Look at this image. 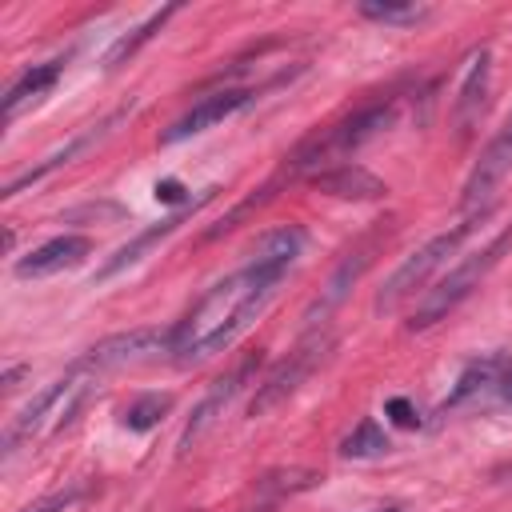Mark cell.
Wrapping results in <instances>:
<instances>
[{"instance_id":"obj_13","label":"cell","mask_w":512,"mask_h":512,"mask_svg":"<svg viewBox=\"0 0 512 512\" xmlns=\"http://www.w3.org/2000/svg\"><path fill=\"white\" fill-rule=\"evenodd\" d=\"M256 364H260V352L244 356V360H240V364H236L228 376H220V380L208 388V396L196 404V412H192V420H188V428H184V436H180V452H188V448H192V440H196V436H200V432H204V428L216 420V412H220V408H224V404H228V400H232V396L244 388V380L256 372Z\"/></svg>"},{"instance_id":"obj_25","label":"cell","mask_w":512,"mask_h":512,"mask_svg":"<svg viewBox=\"0 0 512 512\" xmlns=\"http://www.w3.org/2000/svg\"><path fill=\"white\" fill-rule=\"evenodd\" d=\"M384 412L400 424V428H420V416H416V408L404 400V396H392V400H384Z\"/></svg>"},{"instance_id":"obj_14","label":"cell","mask_w":512,"mask_h":512,"mask_svg":"<svg viewBox=\"0 0 512 512\" xmlns=\"http://www.w3.org/2000/svg\"><path fill=\"white\" fill-rule=\"evenodd\" d=\"M88 252H92V240L88 236H52L40 248H32L28 256H20L12 272L20 280H28V276H52V272H64V268L80 264Z\"/></svg>"},{"instance_id":"obj_6","label":"cell","mask_w":512,"mask_h":512,"mask_svg":"<svg viewBox=\"0 0 512 512\" xmlns=\"http://www.w3.org/2000/svg\"><path fill=\"white\" fill-rule=\"evenodd\" d=\"M512 172V112L504 116V124L496 128V136L484 144L480 160L472 164L468 180H464V196H460V208L468 216H484L504 184V176Z\"/></svg>"},{"instance_id":"obj_28","label":"cell","mask_w":512,"mask_h":512,"mask_svg":"<svg viewBox=\"0 0 512 512\" xmlns=\"http://www.w3.org/2000/svg\"><path fill=\"white\" fill-rule=\"evenodd\" d=\"M364 512H400L396 504H388V508H364Z\"/></svg>"},{"instance_id":"obj_1","label":"cell","mask_w":512,"mask_h":512,"mask_svg":"<svg viewBox=\"0 0 512 512\" xmlns=\"http://www.w3.org/2000/svg\"><path fill=\"white\" fill-rule=\"evenodd\" d=\"M280 280H284L280 272H268V268H256V264H244L240 272L216 280L200 296V304L176 324L172 360L176 364H196V360H208L212 352L228 348L260 316V308L272 300Z\"/></svg>"},{"instance_id":"obj_16","label":"cell","mask_w":512,"mask_h":512,"mask_svg":"<svg viewBox=\"0 0 512 512\" xmlns=\"http://www.w3.org/2000/svg\"><path fill=\"white\" fill-rule=\"evenodd\" d=\"M304 240H308V236H304L300 224H280V228H272V232H264V236L256 240V248L248 252V264L284 276V272L296 264V256L304 252Z\"/></svg>"},{"instance_id":"obj_11","label":"cell","mask_w":512,"mask_h":512,"mask_svg":"<svg viewBox=\"0 0 512 512\" xmlns=\"http://www.w3.org/2000/svg\"><path fill=\"white\" fill-rule=\"evenodd\" d=\"M212 196H216V188H204V192H200L196 200H184V204H180V208H176L172 216H164V220H156L152 228H144V232H136V236H132L128 244H120V248H116V252H112V256H108V260H104V264L96 268V280H108V276H116V272H124L128 264H136V260H140V256H144V252H148V248H152L156 240H164V236H172V232H176V228H180V224H184V220H188V216H192V212H196L200 204H208Z\"/></svg>"},{"instance_id":"obj_22","label":"cell","mask_w":512,"mask_h":512,"mask_svg":"<svg viewBox=\"0 0 512 512\" xmlns=\"http://www.w3.org/2000/svg\"><path fill=\"white\" fill-rule=\"evenodd\" d=\"M164 412H172V396H168V392H148V396H136V400L124 408L120 424L132 428V432H148Z\"/></svg>"},{"instance_id":"obj_2","label":"cell","mask_w":512,"mask_h":512,"mask_svg":"<svg viewBox=\"0 0 512 512\" xmlns=\"http://www.w3.org/2000/svg\"><path fill=\"white\" fill-rule=\"evenodd\" d=\"M396 120V104L392 100H372L364 108H356L352 116L312 132L304 144H296V152L288 156V176H300V172H324L332 160H344L348 152H356L360 144H368L372 136H380L388 124Z\"/></svg>"},{"instance_id":"obj_7","label":"cell","mask_w":512,"mask_h":512,"mask_svg":"<svg viewBox=\"0 0 512 512\" xmlns=\"http://www.w3.org/2000/svg\"><path fill=\"white\" fill-rule=\"evenodd\" d=\"M476 404H512V356H476L464 364L456 388L448 392V400L440 404V412L448 408H476Z\"/></svg>"},{"instance_id":"obj_20","label":"cell","mask_w":512,"mask_h":512,"mask_svg":"<svg viewBox=\"0 0 512 512\" xmlns=\"http://www.w3.org/2000/svg\"><path fill=\"white\" fill-rule=\"evenodd\" d=\"M92 140H96V128H92V132H84V136H76V140H68V144H64V148H56V152H52V156H48L44 164H36V168H28V172H20V176H12V180L4 184V196H16V192H20L24 184H36V180H44V176H48L52 168H60V164H68V160H72V156H76L80 148H88Z\"/></svg>"},{"instance_id":"obj_27","label":"cell","mask_w":512,"mask_h":512,"mask_svg":"<svg viewBox=\"0 0 512 512\" xmlns=\"http://www.w3.org/2000/svg\"><path fill=\"white\" fill-rule=\"evenodd\" d=\"M20 376H24V368H8V372H4V392H12Z\"/></svg>"},{"instance_id":"obj_3","label":"cell","mask_w":512,"mask_h":512,"mask_svg":"<svg viewBox=\"0 0 512 512\" xmlns=\"http://www.w3.org/2000/svg\"><path fill=\"white\" fill-rule=\"evenodd\" d=\"M484 216H488V212H484ZM484 216H464L456 228H448V232L432 236L428 244H420V248H416V252H412V256L384 280V288L376 292V304H372V308H376V312H392V308H400L416 288L428 284V276H432L448 256H456V248L472 236V228H476Z\"/></svg>"},{"instance_id":"obj_5","label":"cell","mask_w":512,"mask_h":512,"mask_svg":"<svg viewBox=\"0 0 512 512\" xmlns=\"http://www.w3.org/2000/svg\"><path fill=\"white\" fill-rule=\"evenodd\" d=\"M328 352H332V336H328V332L304 336V340L264 376V384L256 388V396H252V404H248V416H268L272 408H280L284 400H292V396L300 392V384L324 364Z\"/></svg>"},{"instance_id":"obj_9","label":"cell","mask_w":512,"mask_h":512,"mask_svg":"<svg viewBox=\"0 0 512 512\" xmlns=\"http://www.w3.org/2000/svg\"><path fill=\"white\" fill-rule=\"evenodd\" d=\"M80 388H84V368H80V364H72L64 376H56L48 388H40V392H36V396H32V400L12 416V424L4 428V456H12L24 440H32V436L44 428V420L56 412V404H64V408L72 412V404H68V400H72Z\"/></svg>"},{"instance_id":"obj_18","label":"cell","mask_w":512,"mask_h":512,"mask_svg":"<svg viewBox=\"0 0 512 512\" xmlns=\"http://www.w3.org/2000/svg\"><path fill=\"white\" fill-rule=\"evenodd\" d=\"M60 80V60H48V64H32L12 88H8V96H4V120H12L24 104H32V100H40L44 92H52V84Z\"/></svg>"},{"instance_id":"obj_24","label":"cell","mask_w":512,"mask_h":512,"mask_svg":"<svg viewBox=\"0 0 512 512\" xmlns=\"http://www.w3.org/2000/svg\"><path fill=\"white\" fill-rule=\"evenodd\" d=\"M84 492H88L84 484H72V488L48 492L44 500H36V504H28V508H20V512H64V508H68V504H76V500H80Z\"/></svg>"},{"instance_id":"obj_17","label":"cell","mask_w":512,"mask_h":512,"mask_svg":"<svg viewBox=\"0 0 512 512\" xmlns=\"http://www.w3.org/2000/svg\"><path fill=\"white\" fill-rule=\"evenodd\" d=\"M488 68H492L488 48L472 52L468 72H464V84H460V96H456V128H460V132H468V128H472V120L484 112V96H488Z\"/></svg>"},{"instance_id":"obj_4","label":"cell","mask_w":512,"mask_h":512,"mask_svg":"<svg viewBox=\"0 0 512 512\" xmlns=\"http://www.w3.org/2000/svg\"><path fill=\"white\" fill-rule=\"evenodd\" d=\"M512 248V228H504L484 252H472L468 260H460L436 288H428L424 292V300L416 304V312H412V320H408V328H428V324H436V320H444L472 288H480V280L500 264V256Z\"/></svg>"},{"instance_id":"obj_8","label":"cell","mask_w":512,"mask_h":512,"mask_svg":"<svg viewBox=\"0 0 512 512\" xmlns=\"http://www.w3.org/2000/svg\"><path fill=\"white\" fill-rule=\"evenodd\" d=\"M172 344H176V328H132V332H116V336L92 344L76 364L84 372L124 368L136 360H152L156 352H172Z\"/></svg>"},{"instance_id":"obj_10","label":"cell","mask_w":512,"mask_h":512,"mask_svg":"<svg viewBox=\"0 0 512 512\" xmlns=\"http://www.w3.org/2000/svg\"><path fill=\"white\" fill-rule=\"evenodd\" d=\"M384 240H388V224L372 228L364 240H356V244H352V248L340 256L336 272L328 276V288H324V296H320V300L312 304V312H308V320H312V324H316V316H328V312H332V308L344 300V292H348V288L360 280V272L372 264V256H376V248H380Z\"/></svg>"},{"instance_id":"obj_15","label":"cell","mask_w":512,"mask_h":512,"mask_svg":"<svg viewBox=\"0 0 512 512\" xmlns=\"http://www.w3.org/2000/svg\"><path fill=\"white\" fill-rule=\"evenodd\" d=\"M312 184L328 196H340V200H380L388 192V184L380 176H372L368 168L360 164H336V168H324L312 176Z\"/></svg>"},{"instance_id":"obj_19","label":"cell","mask_w":512,"mask_h":512,"mask_svg":"<svg viewBox=\"0 0 512 512\" xmlns=\"http://www.w3.org/2000/svg\"><path fill=\"white\" fill-rule=\"evenodd\" d=\"M176 12H180V4H168V8L152 12L144 24H136L128 36H120V40L108 48V56H104V68L112 72V68H120L124 60H132V56H136V52H140V48H144V44H148V40H152V36H156V32H160V28H164L172 16H176Z\"/></svg>"},{"instance_id":"obj_26","label":"cell","mask_w":512,"mask_h":512,"mask_svg":"<svg viewBox=\"0 0 512 512\" xmlns=\"http://www.w3.org/2000/svg\"><path fill=\"white\" fill-rule=\"evenodd\" d=\"M156 196H164V200H180L184 192H180V184H176V180H160V184H156Z\"/></svg>"},{"instance_id":"obj_12","label":"cell","mask_w":512,"mask_h":512,"mask_svg":"<svg viewBox=\"0 0 512 512\" xmlns=\"http://www.w3.org/2000/svg\"><path fill=\"white\" fill-rule=\"evenodd\" d=\"M248 100H252V92H248V88H220V92H212V96L196 100L184 116H176V120L160 132V144H176V140H184V136H196V132L212 128V124L228 120L232 112H240Z\"/></svg>"},{"instance_id":"obj_23","label":"cell","mask_w":512,"mask_h":512,"mask_svg":"<svg viewBox=\"0 0 512 512\" xmlns=\"http://www.w3.org/2000/svg\"><path fill=\"white\" fill-rule=\"evenodd\" d=\"M360 16L376 20V24H396V28H408V24H420L428 16L424 4H396V0H364L360 4Z\"/></svg>"},{"instance_id":"obj_21","label":"cell","mask_w":512,"mask_h":512,"mask_svg":"<svg viewBox=\"0 0 512 512\" xmlns=\"http://www.w3.org/2000/svg\"><path fill=\"white\" fill-rule=\"evenodd\" d=\"M392 444H388V436H384V428L368 416V420H360L344 440H340V456H348V460H368V456H380V452H388Z\"/></svg>"}]
</instances>
